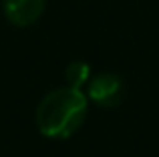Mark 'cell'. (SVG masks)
Returning a JSON list of instances; mask_svg holds the SVG:
<instances>
[{
  "mask_svg": "<svg viewBox=\"0 0 159 157\" xmlns=\"http://www.w3.org/2000/svg\"><path fill=\"white\" fill-rule=\"evenodd\" d=\"M87 113V99L75 87H62L40 101L36 109V123L47 137L65 139L81 127Z\"/></svg>",
  "mask_w": 159,
  "mask_h": 157,
  "instance_id": "cell-1",
  "label": "cell"
},
{
  "mask_svg": "<svg viewBox=\"0 0 159 157\" xmlns=\"http://www.w3.org/2000/svg\"><path fill=\"white\" fill-rule=\"evenodd\" d=\"M2 6L14 26H30L43 16L47 0H2Z\"/></svg>",
  "mask_w": 159,
  "mask_h": 157,
  "instance_id": "cell-2",
  "label": "cell"
},
{
  "mask_svg": "<svg viewBox=\"0 0 159 157\" xmlns=\"http://www.w3.org/2000/svg\"><path fill=\"white\" fill-rule=\"evenodd\" d=\"M89 95L95 103L103 107H115L123 97V81L117 75L105 73L93 78L89 85Z\"/></svg>",
  "mask_w": 159,
  "mask_h": 157,
  "instance_id": "cell-3",
  "label": "cell"
},
{
  "mask_svg": "<svg viewBox=\"0 0 159 157\" xmlns=\"http://www.w3.org/2000/svg\"><path fill=\"white\" fill-rule=\"evenodd\" d=\"M89 75H91V69H89V65L83 63V61L70 63L65 71V77H66V81H69V85L75 87V89H81V87L89 81Z\"/></svg>",
  "mask_w": 159,
  "mask_h": 157,
  "instance_id": "cell-4",
  "label": "cell"
}]
</instances>
